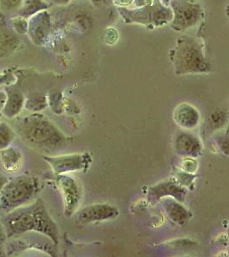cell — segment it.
I'll use <instances>...</instances> for the list:
<instances>
[{
  "label": "cell",
  "instance_id": "obj_3",
  "mask_svg": "<svg viewBox=\"0 0 229 257\" xmlns=\"http://www.w3.org/2000/svg\"><path fill=\"white\" fill-rule=\"evenodd\" d=\"M176 76L205 74L211 71V65L206 59L205 45L202 37L182 36L170 51Z\"/></svg>",
  "mask_w": 229,
  "mask_h": 257
},
{
  "label": "cell",
  "instance_id": "obj_15",
  "mask_svg": "<svg viewBox=\"0 0 229 257\" xmlns=\"http://www.w3.org/2000/svg\"><path fill=\"white\" fill-rule=\"evenodd\" d=\"M6 93V104L2 110V115L6 116L7 118H14L21 113L24 107V94L16 88H6L5 89Z\"/></svg>",
  "mask_w": 229,
  "mask_h": 257
},
{
  "label": "cell",
  "instance_id": "obj_21",
  "mask_svg": "<svg viewBox=\"0 0 229 257\" xmlns=\"http://www.w3.org/2000/svg\"><path fill=\"white\" fill-rule=\"evenodd\" d=\"M13 30L18 35H27L28 31V19L21 16H16L11 20Z\"/></svg>",
  "mask_w": 229,
  "mask_h": 257
},
{
  "label": "cell",
  "instance_id": "obj_23",
  "mask_svg": "<svg viewBox=\"0 0 229 257\" xmlns=\"http://www.w3.org/2000/svg\"><path fill=\"white\" fill-rule=\"evenodd\" d=\"M15 76L11 71L5 74H0V86L2 85H11L15 82Z\"/></svg>",
  "mask_w": 229,
  "mask_h": 257
},
{
  "label": "cell",
  "instance_id": "obj_13",
  "mask_svg": "<svg viewBox=\"0 0 229 257\" xmlns=\"http://www.w3.org/2000/svg\"><path fill=\"white\" fill-rule=\"evenodd\" d=\"M173 120L178 125L185 131H191L200 123L201 116L195 106L189 103H181L173 110Z\"/></svg>",
  "mask_w": 229,
  "mask_h": 257
},
{
  "label": "cell",
  "instance_id": "obj_5",
  "mask_svg": "<svg viewBox=\"0 0 229 257\" xmlns=\"http://www.w3.org/2000/svg\"><path fill=\"white\" fill-rule=\"evenodd\" d=\"M118 12L126 24H140L150 30L157 29L169 24L173 19V12L161 0H153L150 6L129 8L118 7Z\"/></svg>",
  "mask_w": 229,
  "mask_h": 257
},
{
  "label": "cell",
  "instance_id": "obj_10",
  "mask_svg": "<svg viewBox=\"0 0 229 257\" xmlns=\"http://www.w3.org/2000/svg\"><path fill=\"white\" fill-rule=\"evenodd\" d=\"M187 190L175 179L168 178L153 185L148 190V199L151 203H156L164 197H172L178 202H185Z\"/></svg>",
  "mask_w": 229,
  "mask_h": 257
},
{
  "label": "cell",
  "instance_id": "obj_28",
  "mask_svg": "<svg viewBox=\"0 0 229 257\" xmlns=\"http://www.w3.org/2000/svg\"><path fill=\"white\" fill-rule=\"evenodd\" d=\"M7 180H8V178H6V176L0 174V192H1V190H2L4 184H6Z\"/></svg>",
  "mask_w": 229,
  "mask_h": 257
},
{
  "label": "cell",
  "instance_id": "obj_16",
  "mask_svg": "<svg viewBox=\"0 0 229 257\" xmlns=\"http://www.w3.org/2000/svg\"><path fill=\"white\" fill-rule=\"evenodd\" d=\"M24 155L19 149L11 146L0 150V163L8 173H15L24 166Z\"/></svg>",
  "mask_w": 229,
  "mask_h": 257
},
{
  "label": "cell",
  "instance_id": "obj_9",
  "mask_svg": "<svg viewBox=\"0 0 229 257\" xmlns=\"http://www.w3.org/2000/svg\"><path fill=\"white\" fill-rule=\"evenodd\" d=\"M120 215V210L116 207L107 203H94L80 209L76 214V219L81 225L112 220Z\"/></svg>",
  "mask_w": 229,
  "mask_h": 257
},
{
  "label": "cell",
  "instance_id": "obj_18",
  "mask_svg": "<svg viewBox=\"0 0 229 257\" xmlns=\"http://www.w3.org/2000/svg\"><path fill=\"white\" fill-rule=\"evenodd\" d=\"M18 40L16 36L9 33L0 35V57L7 56L17 48Z\"/></svg>",
  "mask_w": 229,
  "mask_h": 257
},
{
  "label": "cell",
  "instance_id": "obj_30",
  "mask_svg": "<svg viewBox=\"0 0 229 257\" xmlns=\"http://www.w3.org/2000/svg\"><path fill=\"white\" fill-rule=\"evenodd\" d=\"M1 117H2V112L0 111V120H1Z\"/></svg>",
  "mask_w": 229,
  "mask_h": 257
},
{
  "label": "cell",
  "instance_id": "obj_25",
  "mask_svg": "<svg viewBox=\"0 0 229 257\" xmlns=\"http://www.w3.org/2000/svg\"><path fill=\"white\" fill-rule=\"evenodd\" d=\"M153 0H133L132 8H139V7L150 6Z\"/></svg>",
  "mask_w": 229,
  "mask_h": 257
},
{
  "label": "cell",
  "instance_id": "obj_2",
  "mask_svg": "<svg viewBox=\"0 0 229 257\" xmlns=\"http://www.w3.org/2000/svg\"><path fill=\"white\" fill-rule=\"evenodd\" d=\"M17 132L27 145L45 152L61 148L66 143L61 131L41 114H30L19 119Z\"/></svg>",
  "mask_w": 229,
  "mask_h": 257
},
{
  "label": "cell",
  "instance_id": "obj_20",
  "mask_svg": "<svg viewBox=\"0 0 229 257\" xmlns=\"http://www.w3.org/2000/svg\"><path fill=\"white\" fill-rule=\"evenodd\" d=\"M15 138L14 130L6 122H0V150L11 146Z\"/></svg>",
  "mask_w": 229,
  "mask_h": 257
},
{
  "label": "cell",
  "instance_id": "obj_24",
  "mask_svg": "<svg viewBox=\"0 0 229 257\" xmlns=\"http://www.w3.org/2000/svg\"><path fill=\"white\" fill-rule=\"evenodd\" d=\"M7 240H8V238H7L6 230H5V227H4L3 223H2L1 219H0V248L5 247V244H6Z\"/></svg>",
  "mask_w": 229,
  "mask_h": 257
},
{
  "label": "cell",
  "instance_id": "obj_22",
  "mask_svg": "<svg viewBox=\"0 0 229 257\" xmlns=\"http://www.w3.org/2000/svg\"><path fill=\"white\" fill-rule=\"evenodd\" d=\"M23 3V0H0V10L2 12H18Z\"/></svg>",
  "mask_w": 229,
  "mask_h": 257
},
{
  "label": "cell",
  "instance_id": "obj_1",
  "mask_svg": "<svg viewBox=\"0 0 229 257\" xmlns=\"http://www.w3.org/2000/svg\"><path fill=\"white\" fill-rule=\"evenodd\" d=\"M0 219L8 239L17 238L29 232H36L48 237L54 245L59 244V227L41 198L12 211L0 217Z\"/></svg>",
  "mask_w": 229,
  "mask_h": 257
},
{
  "label": "cell",
  "instance_id": "obj_11",
  "mask_svg": "<svg viewBox=\"0 0 229 257\" xmlns=\"http://www.w3.org/2000/svg\"><path fill=\"white\" fill-rule=\"evenodd\" d=\"M51 31V19L47 10L36 13L28 19V31L34 44L42 46Z\"/></svg>",
  "mask_w": 229,
  "mask_h": 257
},
{
  "label": "cell",
  "instance_id": "obj_17",
  "mask_svg": "<svg viewBox=\"0 0 229 257\" xmlns=\"http://www.w3.org/2000/svg\"><path fill=\"white\" fill-rule=\"evenodd\" d=\"M51 7L47 0H23V3L17 13L18 16L29 19L36 13Z\"/></svg>",
  "mask_w": 229,
  "mask_h": 257
},
{
  "label": "cell",
  "instance_id": "obj_8",
  "mask_svg": "<svg viewBox=\"0 0 229 257\" xmlns=\"http://www.w3.org/2000/svg\"><path fill=\"white\" fill-rule=\"evenodd\" d=\"M54 179L64 198L65 214L67 217L71 216L77 210L82 198L78 183L67 174H55Z\"/></svg>",
  "mask_w": 229,
  "mask_h": 257
},
{
  "label": "cell",
  "instance_id": "obj_6",
  "mask_svg": "<svg viewBox=\"0 0 229 257\" xmlns=\"http://www.w3.org/2000/svg\"><path fill=\"white\" fill-rule=\"evenodd\" d=\"M168 6L173 12V19L168 25L179 32L191 30L204 18L202 6L194 0H170Z\"/></svg>",
  "mask_w": 229,
  "mask_h": 257
},
{
  "label": "cell",
  "instance_id": "obj_19",
  "mask_svg": "<svg viewBox=\"0 0 229 257\" xmlns=\"http://www.w3.org/2000/svg\"><path fill=\"white\" fill-rule=\"evenodd\" d=\"M47 99L44 95L40 94H32L29 98L25 99L24 107L29 111H42L47 107Z\"/></svg>",
  "mask_w": 229,
  "mask_h": 257
},
{
  "label": "cell",
  "instance_id": "obj_4",
  "mask_svg": "<svg viewBox=\"0 0 229 257\" xmlns=\"http://www.w3.org/2000/svg\"><path fill=\"white\" fill-rule=\"evenodd\" d=\"M41 190L39 179L21 175L9 178L0 192V217L35 201Z\"/></svg>",
  "mask_w": 229,
  "mask_h": 257
},
{
  "label": "cell",
  "instance_id": "obj_14",
  "mask_svg": "<svg viewBox=\"0 0 229 257\" xmlns=\"http://www.w3.org/2000/svg\"><path fill=\"white\" fill-rule=\"evenodd\" d=\"M159 202H161L168 218L177 225L184 226L189 222L192 216L191 212L175 199L168 196L161 199Z\"/></svg>",
  "mask_w": 229,
  "mask_h": 257
},
{
  "label": "cell",
  "instance_id": "obj_26",
  "mask_svg": "<svg viewBox=\"0 0 229 257\" xmlns=\"http://www.w3.org/2000/svg\"><path fill=\"white\" fill-rule=\"evenodd\" d=\"M133 2V0H113V3L118 7H130Z\"/></svg>",
  "mask_w": 229,
  "mask_h": 257
},
{
  "label": "cell",
  "instance_id": "obj_7",
  "mask_svg": "<svg viewBox=\"0 0 229 257\" xmlns=\"http://www.w3.org/2000/svg\"><path fill=\"white\" fill-rule=\"evenodd\" d=\"M43 159L50 165L54 174H67L74 172L87 171L90 167L92 159L88 154H73V155L47 156Z\"/></svg>",
  "mask_w": 229,
  "mask_h": 257
},
{
  "label": "cell",
  "instance_id": "obj_29",
  "mask_svg": "<svg viewBox=\"0 0 229 257\" xmlns=\"http://www.w3.org/2000/svg\"><path fill=\"white\" fill-rule=\"evenodd\" d=\"M161 1H162V3L163 4L164 6H169V2H170V0H161Z\"/></svg>",
  "mask_w": 229,
  "mask_h": 257
},
{
  "label": "cell",
  "instance_id": "obj_27",
  "mask_svg": "<svg viewBox=\"0 0 229 257\" xmlns=\"http://www.w3.org/2000/svg\"><path fill=\"white\" fill-rule=\"evenodd\" d=\"M6 93L5 90H0V111L4 108V105L6 104Z\"/></svg>",
  "mask_w": 229,
  "mask_h": 257
},
{
  "label": "cell",
  "instance_id": "obj_12",
  "mask_svg": "<svg viewBox=\"0 0 229 257\" xmlns=\"http://www.w3.org/2000/svg\"><path fill=\"white\" fill-rule=\"evenodd\" d=\"M173 146L175 152L183 158H197L203 154L202 142L197 136L189 132L178 133L173 141Z\"/></svg>",
  "mask_w": 229,
  "mask_h": 257
}]
</instances>
